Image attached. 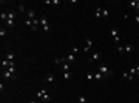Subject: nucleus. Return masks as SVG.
Here are the masks:
<instances>
[{
  "label": "nucleus",
  "instance_id": "obj_1",
  "mask_svg": "<svg viewBox=\"0 0 139 103\" xmlns=\"http://www.w3.org/2000/svg\"><path fill=\"white\" fill-rule=\"evenodd\" d=\"M99 72H102L104 77H110V76H113V71H111V69L108 68L105 63H102V65L99 66Z\"/></svg>",
  "mask_w": 139,
  "mask_h": 103
},
{
  "label": "nucleus",
  "instance_id": "obj_2",
  "mask_svg": "<svg viewBox=\"0 0 139 103\" xmlns=\"http://www.w3.org/2000/svg\"><path fill=\"white\" fill-rule=\"evenodd\" d=\"M40 25H42V31L43 32H49V25L46 17H40Z\"/></svg>",
  "mask_w": 139,
  "mask_h": 103
},
{
  "label": "nucleus",
  "instance_id": "obj_3",
  "mask_svg": "<svg viewBox=\"0 0 139 103\" xmlns=\"http://www.w3.org/2000/svg\"><path fill=\"white\" fill-rule=\"evenodd\" d=\"M100 52H94V54H91L90 55V59H88V62H90V63H94V62H98L99 59H100Z\"/></svg>",
  "mask_w": 139,
  "mask_h": 103
},
{
  "label": "nucleus",
  "instance_id": "obj_4",
  "mask_svg": "<svg viewBox=\"0 0 139 103\" xmlns=\"http://www.w3.org/2000/svg\"><path fill=\"white\" fill-rule=\"evenodd\" d=\"M134 51V45L133 43H128L124 46V52H127V54H131V52Z\"/></svg>",
  "mask_w": 139,
  "mask_h": 103
},
{
  "label": "nucleus",
  "instance_id": "obj_5",
  "mask_svg": "<svg viewBox=\"0 0 139 103\" xmlns=\"http://www.w3.org/2000/svg\"><path fill=\"white\" fill-rule=\"evenodd\" d=\"M2 76H3V79H8V80H12V79H14V77H12V76H14V74H11L9 71H8V69H3Z\"/></svg>",
  "mask_w": 139,
  "mask_h": 103
},
{
  "label": "nucleus",
  "instance_id": "obj_6",
  "mask_svg": "<svg viewBox=\"0 0 139 103\" xmlns=\"http://www.w3.org/2000/svg\"><path fill=\"white\" fill-rule=\"evenodd\" d=\"M122 76H124V79H127L128 82H133L134 79H136L134 76H131V74H130V72H127V71H124V72H122Z\"/></svg>",
  "mask_w": 139,
  "mask_h": 103
},
{
  "label": "nucleus",
  "instance_id": "obj_7",
  "mask_svg": "<svg viewBox=\"0 0 139 103\" xmlns=\"http://www.w3.org/2000/svg\"><path fill=\"white\" fill-rule=\"evenodd\" d=\"M76 60V55L74 54H68V55H65V62H66V63H73V62Z\"/></svg>",
  "mask_w": 139,
  "mask_h": 103
},
{
  "label": "nucleus",
  "instance_id": "obj_8",
  "mask_svg": "<svg viewBox=\"0 0 139 103\" xmlns=\"http://www.w3.org/2000/svg\"><path fill=\"white\" fill-rule=\"evenodd\" d=\"M28 20H36V11L28 9Z\"/></svg>",
  "mask_w": 139,
  "mask_h": 103
},
{
  "label": "nucleus",
  "instance_id": "obj_9",
  "mask_svg": "<svg viewBox=\"0 0 139 103\" xmlns=\"http://www.w3.org/2000/svg\"><path fill=\"white\" fill-rule=\"evenodd\" d=\"M102 17V8H96L94 9V19H100Z\"/></svg>",
  "mask_w": 139,
  "mask_h": 103
},
{
  "label": "nucleus",
  "instance_id": "obj_10",
  "mask_svg": "<svg viewBox=\"0 0 139 103\" xmlns=\"http://www.w3.org/2000/svg\"><path fill=\"white\" fill-rule=\"evenodd\" d=\"M85 42H87V46H85V48H83V51H85V52H88V51H90V48L93 46V42H91V40H90V39H87V40H85Z\"/></svg>",
  "mask_w": 139,
  "mask_h": 103
},
{
  "label": "nucleus",
  "instance_id": "obj_11",
  "mask_svg": "<svg viewBox=\"0 0 139 103\" xmlns=\"http://www.w3.org/2000/svg\"><path fill=\"white\" fill-rule=\"evenodd\" d=\"M54 79H56V77H54V74H48V76H46V79H45V82H46V83H53Z\"/></svg>",
  "mask_w": 139,
  "mask_h": 103
},
{
  "label": "nucleus",
  "instance_id": "obj_12",
  "mask_svg": "<svg viewBox=\"0 0 139 103\" xmlns=\"http://www.w3.org/2000/svg\"><path fill=\"white\" fill-rule=\"evenodd\" d=\"M5 59H8L9 62H14V52H12V51H8V52H6V57H5Z\"/></svg>",
  "mask_w": 139,
  "mask_h": 103
},
{
  "label": "nucleus",
  "instance_id": "obj_13",
  "mask_svg": "<svg viewBox=\"0 0 139 103\" xmlns=\"http://www.w3.org/2000/svg\"><path fill=\"white\" fill-rule=\"evenodd\" d=\"M127 5H128V8H131V9H134V8H136V5H138V0H131V2H128Z\"/></svg>",
  "mask_w": 139,
  "mask_h": 103
},
{
  "label": "nucleus",
  "instance_id": "obj_14",
  "mask_svg": "<svg viewBox=\"0 0 139 103\" xmlns=\"http://www.w3.org/2000/svg\"><path fill=\"white\" fill-rule=\"evenodd\" d=\"M2 66L3 68H9V60H8V59H2Z\"/></svg>",
  "mask_w": 139,
  "mask_h": 103
},
{
  "label": "nucleus",
  "instance_id": "obj_15",
  "mask_svg": "<svg viewBox=\"0 0 139 103\" xmlns=\"http://www.w3.org/2000/svg\"><path fill=\"white\" fill-rule=\"evenodd\" d=\"M62 69H64V72L70 71V63H66V62H64V63H62Z\"/></svg>",
  "mask_w": 139,
  "mask_h": 103
},
{
  "label": "nucleus",
  "instance_id": "obj_16",
  "mask_svg": "<svg viewBox=\"0 0 139 103\" xmlns=\"http://www.w3.org/2000/svg\"><path fill=\"white\" fill-rule=\"evenodd\" d=\"M102 79H104V76H102V72H99V71H98V72H96V74H94V80H102Z\"/></svg>",
  "mask_w": 139,
  "mask_h": 103
},
{
  "label": "nucleus",
  "instance_id": "obj_17",
  "mask_svg": "<svg viewBox=\"0 0 139 103\" xmlns=\"http://www.w3.org/2000/svg\"><path fill=\"white\" fill-rule=\"evenodd\" d=\"M45 94H46V89L43 88V89H40V91H39V92H37V97H39V98H40V97H42V98H43V96H45Z\"/></svg>",
  "mask_w": 139,
  "mask_h": 103
},
{
  "label": "nucleus",
  "instance_id": "obj_18",
  "mask_svg": "<svg viewBox=\"0 0 139 103\" xmlns=\"http://www.w3.org/2000/svg\"><path fill=\"white\" fill-rule=\"evenodd\" d=\"M5 23H6V26H8V28H14V20H9V19H8Z\"/></svg>",
  "mask_w": 139,
  "mask_h": 103
},
{
  "label": "nucleus",
  "instance_id": "obj_19",
  "mask_svg": "<svg viewBox=\"0 0 139 103\" xmlns=\"http://www.w3.org/2000/svg\"><path fill=\"white\" fill-rule=\"evenodd\" d=\"M0 19H2L3 22H6V20H8V12H3V11H2V14H0Z\"/></svg>",
  "mask_w": 139,
  "mask_h": 103
},
{
  "label": "nucleus",
  "instance_id": "obj_20",
  "mask_svg": "<svg viewBox=\"0 0 139 103\" xmlns=\"http://www.w3.org/2000/svg\"><path fill=\"white\" fill-rule=\"evenodd\" d=\"M108 15H110V11H108L107 8H104L102 9V17H108Z\"/></svg>",
  "mask_w": 139,
  "mask_h": 103
},
{
  "label": "nucleus",
  "instance_id": "obj_21",
  "mask_svg": "<svg viewBox=\"0 0 139 103\" xmlns=\"http://www.w3.org/2000/svg\"><path fill=\"white\" fill-rule=\"evenodd\" d=\"M25 25H26L29 29H31V28H33V20H28V19H26V20H25Z\"/></svg>",
  "mask_w": 139,
  "mask_h": 103
},
{
  "label": "nucleus",
  "instance_id": "obj_22",
  "mask_svg": "<svg viewBox=\"0 0 139 103\" xmlns=\"http://www.w3.org/2000/svg\"><path fill=\"white\" fill-rule=\"evenodd\" d=\"M64 79H65V80H70V79H71V74H70V71L64 72Z\"/></svg>",
  "mask_w": 139,
  "mask_h": 103
},
{
  "label": "nucleus",
  "instance_id": "obj_23",
  "mask_svg": "<svg viewBox=\"0 0 139 103\" xmlns=\"http://www.w3.org/2000/svg\"><path fill=\"white\" fill-rule=\"evenodd\" d=\"M110 32H111V35H113V37H117V29H116V28H111Z\"/></svg>",
  "mask_w": 139,
  "mask_h": 103
},
{
  "label": "nucleus",
  "instance_id": "obj_24",
  "mask_svg": "<svg viewBox=\"0 0 139 103\" xmlns=\"http://www.w3.org/2000/svg\"><path fill=\"white\" fill-rule=\"evenodd\" d=\"M8 19H9V20H14L16 19V15H14V12H12V11L8 12Z\"/></svg>",
  "mask_w": 139,
  "mask_h": 103
},
{
  "label": "nucleus",
  "instance_id": "obj_25",
  "mask_svg": "<svg viewBox=\"0 0 139 103\" xmlns=\"http://www.w3.org/2000/svg\"><path fill=\"white\" fill-rule=\"evenodd\" d=\"M87 79H88V80H90V82H91V80H94V74H91V72H88V74H87Z\"/></svg>",
  "mask_w": 139,
  "mask_h": 103
},
{
  "label": "nucleus",
  "instance_id": "obj_26",
  "mask_svg": "<svg viewBox=\"0 0 139 103\" xmlns=\"http://www.w3.org/2000/svg\"><path fill=\"white\" fill-rule=\"evenodd\" d=\"M6 34H8V31L5 29V28H2V29H0V35H2V37H5Z\"/></svg>",
  "mask_w": 139,
  "mask_h": 103
},
{
  "label": "nucleus",
  "instance_id": "obj_27",
  "mask_svg": "<svg viewBox=\"0 0 139 103\" xmlns=\"http://www.w3.org/2000/svg\"><path fill=\"white\" fill-rule=\"evenodd\" d=\"M79 102H81V103H88V102H87V98L83 97V96H79Z\"/></svg>",
  "mask_w": 139,
  "mask_h": 103
},
{
  "label": "nucleus",
  "instance_id": "obj_28",
  "mask_svg": "<svg viewBox=\"0 0 139 103\" xmlns=\"http://www.w3.org/2000/svg\"><path fill=\"white\" fill-rule=\"evenodd\" d=\"M114 43L117 45V46L121 45V37H119V35H117V37H114Z\"/></svg>",
  "mask_w": 139,
  "mask_h": 103
},
{
  "label": "nucleus",
  "instance_id": "obj_29",
  "mask_svg": "<svg viewBox=\"0 0 139 103\" xmlns=\"http://www.w3.org/2000/svg\"><path fill=\"white\" fill-rule=\"evenodd\" d=\"M8 71H9L11 74H16V66H9V68H8Z\"/></svg>",
  "mask_w": 139,
  "mask_h": 103
},
{
  "label": "nucleus",
  "instance_id": "obj_30",
  "mask_svg": "<svg viewBox=\"0 0 139 103\" xmlns=\"http://www.w3.org/2000/svg\"><path fill=\"white\" fill-rule=\"evenodd\" d=\"M134 12H136V15H139V0H138V5L134 8Z\"/></svg>",
  "mask_w": 139,
  "mask_h": 103
},
{
  "label": "nucleus",
  "instance_id": "obj_31",
  "mask_svg": "<svg viewBox=\"0 0 139 103\" xmlns=\"http://www.w3.org/2000/svg\"><path fill=\"white\" fill-rule=\"evenodd\" d=\"M130 74H131V76H134V74H136V66H134V68H131V69H130V71H128Z\"/></svg>",
  "mask_w": 139,
  "mask_h": 103
},
{
  "label": "nucleus",
  "instance_id": "obj_32",
  "mask_svg": "<svg viewBox=\"0 0 139 103\" xmlns=\"http://www.w3.org/2000/svg\"><path fill=\"white\" fill-rule=\"evenodd\" d=\"M17 9L19 11H25V6L23 5H17Z\"/></svg>",
  "mask_w": 139,
  "mask_h": 103
},
{
  "label": "nucleus",
  "instance_id": "obj_33",
  "mask_svg": "<svg viewBox=\"0 0 139 103\" xmlns=\"http://www.w3.org/2000/svg\"><path fill=\"white\" fill-rule=\"evenodd\" d=\"M43 100L45 102H49V96H48V94H45V96H43Z\"/></svg>",
  "mask_w": 139,
  "mask_h": 103
},
{
  "label": "nucleus",
  "instance_id": "obj_34",
  "mask_svg": "<svg viewBox=\"0 0 139 103\" xmlns=\"http://www.w3.org/2000/svg\"><path fill=\"white\" fill-rule=\"evenodd\" d=\"M117 51H119V52H124V46H121V45H119V46H117Z\"/></svg>",
  "mask_w": 139,
  "mask_h": 103
},
{
  "label": "nucleus",
  "instance_id": "obj_35",
  "mask_svg": "<svg viewBox=\"0 0 139 103\" xmlns=\"http://www.w3.org/2000/svg\"><path fill=\"white\" fill-rule=\"evenodd\" d=\"M134 22H136V23L139 25V15H136V17H134Z\"/></svg>",
  "mask_w": 139,
  "mask_h": 103
},
{
  "label": "nucleus",
  "instance_id": "obj_36",
  "mask_svg": "<svg viewBox=\"0 0 139 103\" xmlns=\"http://www.w3.org/2000/svg\"><path fill=\"white\" fill-rule=\"evenodd\" d=\"M136 74L139 76V66H136Z\"/></svg>",
  "mask_w": 139,
  "mask_h": 103
},
{
  "label": "nucleus",
  "instance_id": "obj_37",
  "mask_svg": "<svg viewBox=\"0 0 139 103\" xmlns=\"http://www.w3.org/2000/svg\"><path fill=\"white\" fill-rule=\"evenodd\" d=\"M29 103H37V102H36V100H31V102H29Z\"/></svg>",
  "mask_w": 139,
  "mask_h": 103
},
{
  "label": "nucleus",
  "instance_id": "obj_38",
  "mask_svg": "<svg viewBox=\"0 0 139 103\" xmlns=\"http://www.w3.org/2000/svg\"><path fill=\"white\" fill-rule=\"evenodd\" d=\"M138 45H139V43H138Z\"/></svg>",
  "mask_w": 139,
  "mask_h": 103
}]
</instances>
